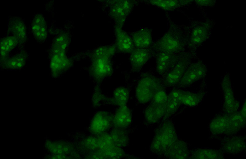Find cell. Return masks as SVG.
I'll list each match as a JSON object with an SVG mask.
<instances>
[{
	"instance_id": "cell-11",
	"label": "cell",
	"mask_w": 246,
	"mask_h": 159,
	"mask_svg": "<svg viewBox=\"0 0 246 159\" xmlns=\"http://www.w3.org/2000/svg\"><path fill=\"white\" fill-rule=\"evenodd\" d=\"M155 48L161 52L176 54L181 50V48L177 41L170 34L165 35L157 43Z\"/></svg>"
},
{
	"instance_id": "cell-2",
	"label": "cell",
	"mask_w": 246,
	"mask_h": 159,
	"mask_svg": "<svg viewBox=\"0 0 246 159\" xmlns=\"http://www.w3.org/2000/svg\"><path fill=\"white\" fill-rule=\"evenodd\" d=\"M160 80L152 75L145 76L138 81L136 90V95L138 101L145 103L152 100L156 92L161 88Z\"/></svg>"
},
{
	"instance_id": "cell-10",
	"label": "cell",
	"mask_w": 246,
	"mask_h": 159,
	"mask_svg": "<svg viewBox=\"0 0 246 159\" xmlns=\"http://www.w3.org/2000/svg\"><path fill=\"white\" fill-rule=\"evenodd\" d=\"M150 53L147 49L137 48L132 52L130 60L133 71L140 70L149 60Z\"/></svg>"
},
{
	"instance_id": "cell-6",
	"label": "cell",
	"mask_w": 246,
	"mask_h": 159,
	"mask_svg": "<svg viewBox=\"0 0 246 159\" xmlns=\"http://www.w3.org/2000/svg\"><path fill=\"white\" fill-rule=\"evenodd\" d=\"M220 150L224 153L236 155L245 151V136L233 135L220 140Z\"/></svg>"
},
{
	"instance_id": "cell-12",
	"label": "cell",
	"mask_w": 246,
	"mask_h": 159,
	"mask_svg": "<svg viewBox=\"0 0 246 159\" xmlns=\"http://www.w3.org/2000/svg\"><path fill=\"white\" fill-rule=\"evenodd\" d=\"M132 39L137 48L147 49L152 43L151 31L147 28H141L133 33Z\"/></svg>"
},
{
	"instance_id": "cell-7",
	"label": "cell",
	"mask_w": 246,
	"mask_h": 159,
	"mask_svg": "<svg viewBox=\"0 0 246 159\" xmlns=\"http://www.w3.org/2000/svg\"><path fill=\"white\" fill-rule=\"evenodd\" d=\"M184 58L178 59L170 70L163 76L162 83L165 86L177 87L188 64Z\"/></svg>"
},
{
	"instance_id": "cell-18",
	"label": "cell",
	"mask_w": 246,
	"mask_h": 159,
	"mask_svg": "<svg viewBox=\"0 0 246 159\" xmlns=\"http://www.w3.org/2000/svg\"><path fill=\"white\" fill-rule=\"evenodd\" d=\"M152 103L157 104H163L166 103L167 96L164 90L161 88L154 95Z\"/></svg>"
},
{
	"instance_id": "cell-14",
	"label": "cell",
	"mask_w": 246,
	"mask_h": 159,
	"mask_svg": "<svg viewBox=\"0 0 246 159\" xmlns=\"http://www.w3.org/2000/svg\"><path fill=\"white\" fill-rule=\"evenodd\" d=\"M224 153L220 150L195 148L190 150L189 159H224Z\"/></svg>"
},
{
	"instance_id": "cell-5",
	"label": "cell",
	"mask_w": 246,
	"mask_h": 159,
	"mask_svg": "<svg viewBox=\"0 0 246 159\" xmlns=\"http://www.w3.org/2000/svg\"><path fill=\"white\" fill-rule=\"evenodd\" d=\"M208 127L212 138L219 139L221 136H228L232 128L230 114L220 112L211 120Z\"/></svg>"
},
{
	"instance_id": "cell-9",
	"label": "cell",
	"mask_w": 246,
	"mask_h": 159,
	"mask_svg": "<svg viewBox=\"0 0 246 159\" xmlns=\"http://www.w3.org/2000/svg\"><path fill=\"white\" fill-rule=\"evenodd\" d=\"M206 94L204 90L192 91L181 90L180 98L181 104L188 107L196 106L201 102Z\"/></svg>"
},
{
	"instance_id": "cell-15",
	"label": "cell",
	"mask_w": 246,
	"mask_h": 159,
	"mask_svg": "<svg viewBox=\"0 0 246 159\" xmlns=\"http://www.w3.org/2000/svg\"><path fill=\"white\" fill-rule=\"evenodd\" d=\"M181 90L179 88L173 89L167 96L165 114L170 115L175 113L182 105L180 96Z\"/></svg>"
},
{
	"instance_id": "cell-4",
	"label": "cell",
	"mask_w": 246,
	"mask_h": 159,
	"mask_svg": "<svg viewBox=\"0 0 246 159\" xmlns=\"http://www.w3.org/2000/svg\"><path fill=\"white\" fill-rule=\"evenodd\" d=\"M207 70L205 65L201 62L188 65L177 87L184 88L203 79L206 76Z\"/></svg>"
},
{
	"instance_id": "cell-8",
	"label": "cell",
	"mask_w": 246,
	"mask_h": 159,
	"mask_svg": "<svg viewBox=\"0 0 246 159\" xmlns=\"http://www.w3.org/2000/svg\"><path fill=\"white\" fill-rule=\"evenodd\" d=\"M178 59L175 54L159 53L156 59L157 72L159 74L163 76L173 67Z\"/></svg>"
},
{
	"instance_id": "cell-16",
	"label": "cell",
	"mask_w": 246,
	"mask_h": 159,
	"mask_svg": "<svg viewBox=\"0 0 246 159\" xmlns=\"http://www.w3.org/2000/svg\"><path fill=\"white\" fill-rule=\"evenodd\" d=\"M166 103L157 104L152 103L145 109V116L149 122H157L165 114Z\"/></svg>"
},
{
	"instance_id": "cell-1",
	"label": "cell",
	"mask_w": 246,
	"mask_h": 159,
	"mask_svg": "<svg viewBox=\"0 0 246 159\" xmlns=\"http://www.w3.org/2000/svg\"><path fill=\"white\" fill-rule=\"evenodd\" d=\"M156 131L151 145V148L157 153L166 152L177 139V134L173 125L165 123Z\"/></svg>"
},
{
	"instance_id": "cell-17",
	"label": "cell",
	"mask_w": 246,
	"mask_h": 159,
	"mask_svg": "<svg viewBox=\"0 0 246 159\" xmlns=\"http://www.w3.org/2000/svg\"><path fill=\"white\" fill-rule=\"evenodd\" d=\"M117 119V123L121 127L128 126L131 121L130 112L127 108L121 109Z\"/></svg>"
},
{
	"instance_id": "cell-19",
	"label": "cell",
	"mask_w": 246,
	"mask_h": 159,
	"mask_svg": "<svg viewBox=\"0 0 246 159\" xmlns=\"http://www.w3.org/2000/svg\"><path fill=\"white\" fill-rule=\"evenodd\" d=\"M153 3L157 6L164 9H169L171 6H173L174 2L171 1H156Z\"/></svg>"
},
{
	"instance_id": "cell-3",
	"label": "cell",
	"mask_w": 246,
	"mask_h": 159,
	"mask_svg": "<svg viewBox=\"0 0 246 159\" xmlns=\"http://www.w3.org/2000/svg\"><path fill=\"white\" fill-rule=\"evenodd\" d=\"M223 95V106L220 111L224 113L231 114L237 112L240 107V102L234 95L230 75L226 74L221 82Z\"/></svg>"
},
{
	"instance_id": "cell-13",
	"label": "cell",
	"mask_w": 246,
	"mask_h": 159,
	"mask_svg": "<svg viewBox=\"0 0 246 159\" xmlns=\"http://www.w3.org/2000/svg\"><path fill=\"white\" fill-rule=\"evenodd\" d=\"M189 151L186 143L177 139L167 151L168 155L171 158L187 159L189 158Z\"/></svg>"
}]
</instances>
